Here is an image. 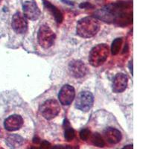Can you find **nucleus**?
I'll use <instances>...</instances> for the list:
<instances>
[{
  "label": "nucleus",
  "mask_w": 149,
  "mask_h": 149,
  "mask_svg": "<svg viewBox=\"0 0 149 149\" xmlns=\"http://www.w3.org/2000/svg\"><path fill=\"white\" fill-rule=\"evenodd\" d=\"M37 38L40 46L44 49H49L54 44L55 40V34L49 26L46 25H42L38 31Z\"/></svg>",
  "instance_id": "4"
},
{
  "label": "nucleus",
  "mask_w": 149,
  "mask_h": 149,
  "mask_svg": "<svg viewBox=\"0 0 149 149\" xmlns=\"http://www.w3.org/2000/svg\"><path fill=\"white\" fill-rule=\"evenodd\" d=\"M6 143L12 149L19 148L24 143V139L17 134L10 135L6 139Z\"/></svg>",
  "instance_id": "15"
},
{
  "label": "nucleus",
  "mask_w": 149,
  "mask_h": 149,
  "mask_svg": "<svg viewBox=\"0 0 149 149\" xmlns=\"http://www.w3.org/2000/svg\"><path fill=\"white\" fill-rule=\"evenodd\" d=\"M122 44V38H116L113 40L111 46V52L113 55H116L119 52L121 46Z\"/></svg>",
  "instance_id": "18"
},
{
  "label": "nucleus",
  "mask_w": 149,
  "mask_h": 149,
  "mask_svg": "<svg viewBox=\"0 0 149 149\" xmlns=\"http://www.w3.org/2000/svg\"><path fill=\"white\" fill-rule=\"evenodd\" d=\"M75 91L73 86L66 84L61 88L58 95L60 102L63 105H70L74 100Z\"/></svg>",
  "instance_id": "9"
},
{
  "label": "nucleus",
  "mask_w": 149,
  "mask_h": 149,
  "mask_svg": "<svg viewBox=\"0 0 149 149\" xmlns=\"http://www.w3.org/2000/svg\"><path fill=\"white\" fill-rule=\"evenodd\" d=\"M79 8H84V9L94 8L95 6H94L93 5H92L91 3H89V2H82V3L80 4Z\"/></svg>",
  "instance_id": "20"
},
{
  "label": "nucleus",
  "mask_w": 149,
  "mask_h": 149,
  "mask_svg": "<svg viewBox=\"0 0 149 149\" xmlns=\"http://www.w3.org/2000/svg\"><path fill=\"white\" fill-rule=\"evenodd\" d=\"M31 149H39V148L36 147V146H32V147L31 148Z\"/></svg>",
  "instance_id": "26"
},
{
  "label": "nucleus",
  "mask_w": 149,
  "mask_h": 149,
  "mask_svg": "<svg viewBox=\"0 0 149 149\" xmlns=\"http://www.w3.org/2000/svg\"><path fill=\"white\" fill-rule=\"evenodd\" d=\"M127 86V77L123 73H119L115 76L113 83V91L119 93L125 91Z\"/></svg>",
  "instance_id": "12"
},
{
  "label": "nucleus",
  "mask_w": 149,
  "mask_h": 149,
  "mask_svg": "<svg viewBox=\"0 0 149 149\" xmlns=\"http://www.w3.org/2000/svg\"><path fill=\"white\" fill-rule=\"evenodd\" d=\"M132 3L119 2L107 5L95 12V17L106 22H124L132 20Z\"/></svg>",
  "instance_id": "1"
},
{
  "label": "nucleus",
  "mask_w": 149,
  "mask_h": 149,
  "mask_svg": "<svg viewBox=\"0 0 149 149\" xmlns=\"http://www.w3.org/2000/svg\"><path fill=\"white\" fill-rule=\"evenodd\" d=\"M90 136V130L87 128L83 129V130L80 132V137L82 140L86 141L89 139Z\"/></svg>",
  "instance_id": "19"
},
{
  "label": "nucleus",
  "mask_w": 149,
  "mask_h": 149,
  "mask_svg": "<svg viewBox=\"0 0 149 149\" xmlns=\"http://www.w3.org/2000/svg\"><path fill=\"white\" fill-rule=\"evenodd\" d=\"M43 5H44V7L52 14V16L55 19L56 22L58 23H61L63 21V17L61 10L47 0H43Z\"/></svg>",
  "instance_id": "14"
},
{
  "label": "nucleus",
  "mask_w": 149,
  "mask_h": 149,
  "mask_svg": "<svg viewBox=\"0 0 149 149\" xmlns=\"http://www.w3.org/2000/svg\"><path fill=\"white\" fill-rule=\"evenodd\" d=\"M109 54V48L106 44H98L93 47L89 55V62L93 66L98 67L104 63Z\"/></svg>",
  "instance_id": "3"
},
{
  "label": "nucleus",
  "mask_w": 149,
  "mask_h": 149,
  "mask_svg": "<svg viewBox=\"0 0 149 149\" xmlns=\"http://www.w3.org/2000/svg\"><path fill=\"white\" fill-rule=\"evenodd\" d=\"M71 147L70 146H64V145H56L53 146L52 149H70Z\"/></svg>",
  "instance_id": "22"
},
{
  "label": "nucleus",
  "mask_w": 149,
  "mask_h": 149,
  "mask_svg": "<svg viewBox=\"0 0 149 149\" xmlns=\"http://www.w3.org/2000/svg\"><path fill=\"white\" fill-rule=\"evenodd\" d=\"M33 142H34V143H38V142H39V140H38V139H37V138H34V140H33Z\"/></svg>",
  "instance_id": "25"
},
{
  "label": "nucleus",
  "mask_w": 149,
  "mask_h": 149,
  "mask_svg": "<svg viewBox=\"0 0 149 149\" xmlns=\"http://www.w3.org/2000/svg\"><path fill=\"white\" fill-rule=\"evenodd\" d=\"M40 110L45 119L50 120L58 115L61 110V107L59 103L57 101L54 99H49L46 101L41 105Z\"/></svg>",
  "instance_id": "5"
},
{
  "label": "nucleus",
  "mask_w": 149,
  "mask_h": 149,
  "mask_svg": "<svg viewBox=\"0 0 149 149\" xmlns=\"http://www.w3.org/2000/svg\"><path fill=\"white\" fill-rule=\"evenodd\" d=\"M92 143L95 146H97V147L99 148H103L105 146V142L104 140L103 139L102 136L98 133H95L93 134V136H92Z\"/></svg>",
  "instance_id": "17"
},
{
  "label": "nucleus",
  "mask_w": 149,
  "mask_h": 149,
  "mask_svg": "<svg viewBox=\"0 0 149 149\" xmlns=\"http://www.w3.org/2000/svg\"><path fill=\"white\" fill-rule=\"evenodd\" d=\"M63 125L65 127V132H64V137L65 139L68 142L72 141L74 138V136H75V133H74V130H73V128H72L70 126V123L66 119L64 120V123H63Z\"/></svg>",
  "instance_id": "16"
},
{
  "label": "nucleus",
  "mask_w": 149,
  "mask_h": 149,
  "mask_svg": "<svg viewBox=\"0 0 149 149\" xmlns=\"http://www.w3.org/2000/svg\"><path fill=\"white\" fill-rule=\"evenodd\" d=\"M61 1H63V2H65V4H68V5H73V3L72 2H70V1H69V0H61Z\"/></svg>",
  "instance_id": "24"
},
{
  "label": "nucleus",
  "mask_w": 149,
  "mask_h": 149,
  "mask_svg": "<svg viewBox=\"0 0 149 149\" xmlns=\"http://www.w3.org/2000/svg\"><path fill=\"white\" fill-rule=\"evenodd\" d=\"M104 136L107 142L110 144H117L122 139V133L113 127H108L104 132Z\"/></svg>",
  "instance_id": "13"
},
{
  "label": "nucleus",
  "mask_w": 149,
  "mask_h": 149,
  "mask_svg": "<svg viewBox=\"0 0 149 149\" xmlns=\"http://www.w3.org/2000/svg\"><path fill=\"white\" fill-rule=\"evenodd\" d=\"M51 148V144L48 141L43 140L40 143V149H50Z\"/></svg>",
  "instance_id": "21"
},
{
  "label": "nucleus",
  "mask_w": 149,
  "mask_h": 149,
  "mask_svg": "<svg viewBox=\"0 0 149 149\" xmlns=\"http://www.w3.org/2000/svg\"><path fill=\"white\" fill-rule=\"evenodd\" d=\"M93 95L90 92L84 91L78 94L75 102V107L80 110L87 112L93 104Z\"/></svg>",
  "instance_id": "6"
},
{
  "label": "nucleus",
  "mask_w": 149,
  "mask_h": 149,
  "mask_svg": "<svg viewBox=\"0 0 149 149\" xmlns=\"http://www.w3.org/2000/svg\"><path fill=\"white\" fill-rule=\"evenodd\" d=\"M122 149H134V147H133V145H128V146H125Z\"/></svg>",
  "instance_id": "23"
},
{
  "label": "nucleus",
  "mask_w": 149,
  "mask_h": 149,
  "mask_svg": "<svg viewBox=\"0 0 149 149\" xmlns=\"http://www.w3.org/2000/svg\"><path fill=\"white\" fill-rule=\"evenodd\" d=\"M11 26L17 34H24L28 30V22L26 17L20 12H17L12 18Z\"/></svg>",
  "instance_id": "8"
},
{
  "label": "nucleus",
  "mask_w": 149,
  "mask_h": 149,
  "mask_svg": "<svg viewBox=\"0 0 149 149\" xmlns=\"http://www.w3.org/2000/svg\"><path fill=\"white\" fill-rule=\"evenodd\" d=\"M69 70L70 74L76 78H82L87 73V67L81 61L74 60L69 64Z\"/></svg>",
  "instance_id": "10"
},
{
  "label": "nucleus",
  "mask_w": 149,
  "mask_h": 149,
  "mask_svg": "<svg viewBox=\"0 0 149 149\" xmlns=\"http://www.w3.org/2000/svg\"><path fill=\"white\" fill-rule=\"evenodd\" d=\"M99 29L100 25L96 18L86 17L78 21L76 31L80 37L89 38L95 36L99 31Z\"/></svg>",
  "instance_id": "2"
},
{
  "label": "nucleus",
  "mask_w": 149,
  "mask_h": 149,
  "mask_svg": "<svg viewBox=\"0 0 149 149\" xmlns=\"http://www.w3.org/2000/svg\"><path fill=\"white\" fill-rule=\"evenodd\" d=\"M4 125L8 131H16L22 127L23 119L20 116L12 115L5 119Z\"/></svg>",
  "instance_id": "11"
},
{
  "label": "nucleus",
  "mask_w": 149,
  "mask_h": 149,
  "mask_svg": "<svg viewBox=\"0 0 149 149\" xmlns=\"http://www.w3.org/2000/svg\"><path fill=\"white\" fill-rule=\"evenodd\" d=\"M23 15L30 20H37L40 16L41 11L34 0L26 1L22 5Z\"/></svg>",
  "instance_id": "7"
}]
</instances>
